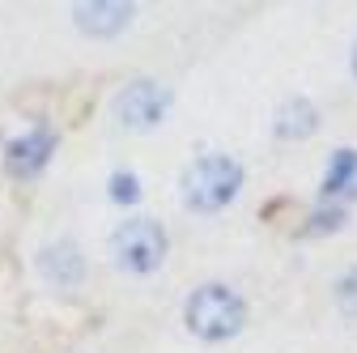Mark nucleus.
<instances>
[{"mask_svg": "<svg viewBox=\"0 0 357 353\" xmlns=\"http://www.w3.org/2000/svg\"><path fill=\"white\" fill-rule=\"evenodd\" d=\"M336 302L344 315H357V269H349L340 281H336Z\"/></svg>", "mask_w": 357, "mask_h": 353, "instance_id": "obj_11", "label": "nucleus"}, {"mask_svg": "<svg viewBox=\"0 0 357 353\" xmlns=\"http://www.w3.org/2000/svg\"><path fill=\"white\" fill-rule=\"evenodd\" d=\"M353 73H357V52H353Z\"/></svg>", "mask_w": 357, "mask_h": 353, "instance_id": "obj_12", "label": "nucleus"}, {"mask_svg": "<svg viewBox=\"0 0 357 353\" xmlns=\"http://www.w3.org/2000/svg\"><path fill=\"white\" fill-rule=\"evenodd\" d=\"M183 315H188V328L200 336V340H226L234 336L243 324H247V306L234 290L226 285H200L188 306H183Z\"/></svg>", "mask_w": 357, "mask_h": 353, "instance_id": "obj_2", "label": "nucleus"}, {"mask_svg": "<svg viewBox=\"0 0 357 353\" xmlns=\"http://www.w3.org/2000/svg\"><path fill=\"white\" fill-rule=\"evenodd\" d=\"M137 196H141L137 174H132V170H115V174H111V200H119V204H132Z\"/></svg>", "mask_w": 357, "mask_h": 353, "instance_id": "obj_10", "label": "nucleus"}, {"mask_svg": "<svg viewBox=\"0 0 357 353\" xmlns=\"http://www.w3.org/2000/svg\"><path fill=\"white\" fill-rule=\"evenodd\" d=\"M9 170L22 174V179H30V174H38L43 166H47V158L56 153V137H52V128H43L34 123L30 132H22L17 141H9Z\"/></svg>", "mask_w": 357, "mask_h": 353, "instance_id": "obj_5", "label": "nucleus"}, {"mask_svg": "<svg viewBox=\"0 0 357 353\" xmlns=\"http://www.w3.org/2000/svg\"><path fill=\"white\" fill-rule=\"evenodd\" d=\"M111 251H115V264L128 273H153L158 264L166 260V230L149 217H132L123 222L115 234H111Z\"/></svg>", "mask_w": 357, "mask_h": 353, "instance_id": "obj_3", "label": "nucleus"}, {"mask_svg": "<svg viewBox=\"0 0 357 353\" xmlns=\"http://www.w3.org/2000/svg\"><path fill=\"white\" fill-rule=\"evenodd\" d=\"M243 188V166L226 153H208L188 166L183 174V204L196 213H217L226 209Z\"/></svg>", "mask_w": 357, "mask_h": 353, "instance_id": "obj_1", "label": "nucleus"}, {"mask_svg": "<svg viewBox=\"0 0 357 353\" xmlns=\"http://www.w3.org/2000/svg\"><path fill=\"white\" fill-rule=\"evenodd\" d=\"M73 13L85 34H119L132 17V5H77Z\"/></svg>", "mask_w": 357, "mask_h": 353, "instance_id": "obj_7", "label": "nucleus"}, {"mask_svg": "<svg viewBox=\"0 0 357 353\" xmlns=\"http://www.w3.org/2000/svg\"><path fill=\"white\" fill-rule=\"evenodd\" d=\"M170 111V90L158 81H132L115 94V119L123 128H153Z\"/></svg>", "mask_w": 357, "mask_h": 353, "instance_id": "obj_4", "label": "nucleus"}, {"mask_svg": "<svg viewBox=\"0 0 357 353\" xmlns=\"http://www.w3.org/2000/svg\"><path fill=\"white\" fill-rule=\"evenodd\" d=\"M315 119H319V111L306 98H289L277 111V137H310V132H315Z\"/></svg>", "mask_w": 357, "mask_h": 353, "instance_id": "obj_9", "label": "nucleus"}, {"mask_svg": "<svg viewBox=\"0 0 357 353\" xmlns=\"http://www.w3.org/2000/svg\"><path fill=\"white\" fill-rule=\"evenodd\" d=\"M353 188H357V153L353 149H336L332 162H328V174H324V200L349 196Z\"/></svg>", "mask_w": 357, "mask_h": 353, "instance_id": "obj_8", "label": "nucleus"}, {"mask_svg": "<svg viewBox=\"0 0 357 353\" xmlns=\"http://www.w3.org/2000/svg\"><path fill=\"white\" fill-rule=\"evenodd\" d=\"M38 269H43V277H47V281H56V285L73 290V285H81V277H85V260H81L77 243L60 239V243H52V247H43Z\"/></svg>", "mask_w": 357, "mask_h": 353, "instance_id": "obj_6", "label": "nucleus"}]
</instances>
